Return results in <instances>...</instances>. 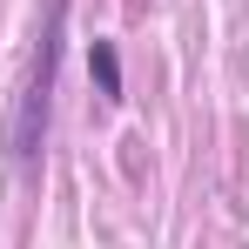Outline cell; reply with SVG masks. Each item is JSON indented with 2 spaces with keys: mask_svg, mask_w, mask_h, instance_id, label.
Listing matches in <instances>:
<instances>
[{
  "mask_svg": "<svg viewBox=\"0 0 249 249\" xmlns=\"http://www.w3.org/2000/svg\"><path fill=\"white\" fill-rule=\"evenodd\" d=\"M61 34H68V0H47V20L34 34V74L20 88V115H14V162L34 168L47 148V108H54V74H61Z\"/></svg>",
  "mask_w": 249,
  "mask_h": 249,
  "instance_id": "cell-1",
  "label": "cell"
},
{
  "mask_svg": "<svg viewBox=\"0 0 249 249\" xmlns=\"http://www.w3.org/2000/svg\"><path fill=\"white\" fill-rule=\"evenodd\" d=\"M88 68H94V81H101V94H108V101H122V54H115V41H94Z\"/></svg>",
  "mask_w": 249,
  "mask_h": 249,
  "instance_id": "cell-2",
  "label": "cell"
}]
</instances>
